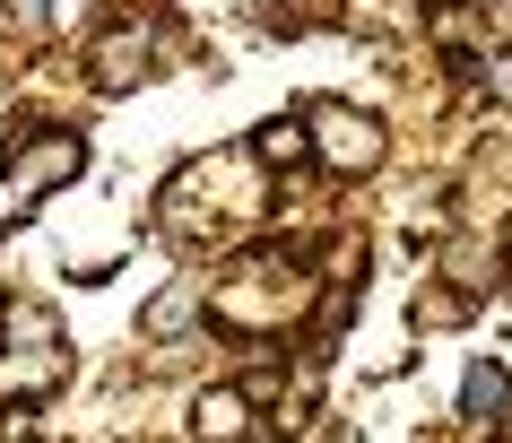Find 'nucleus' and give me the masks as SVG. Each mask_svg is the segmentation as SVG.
<instances>
[{
	"mask_svg": "<svg viewBox=\"0 0 512 443\" xmlns=\"http://www.w3.org/2000/svg\"><path fill=\"white\" fill-rule=\"evenodd\" d=\"M148 70H157V53H148V27H105L96 44H87V87H96V96H131Z\"/></svg>",
	"mask_w": 512,
	"mask_h": 443,
	"instance_id": "obj_3",
	"label": "nucleus"
},
{
	"mask_svg": "<svg viewBox=\"0 0 512 443\" xmlns=\"http://www.w3.org/2000/svg\"><path fill=\"white\" fill-rule=\"evenodd\" d=\"M200 313H209V287H200V278H174L157 305L139 313V331H148V339H183L191 322H200Z\"/></svg>",
	"mask_w": 512,
	"mask_h": 443,
	"instance_id": "obj_5",
	"label": "nucleus"
},
{
	"mask_svg": "<svg viewBox=\"0 0 512 443\" xmlns=\"http://www.w3.org/2000/svg\"><path fill=\"white\" fill-rule=\"evenodd\" d=\"M426 9H486V0H426Z\"/></svg>",
	"mask_w": 512,
	"mask_h": 443,
	"instance_id": "obj_10",
	"label": "nucleus"
},
{
	"mask_svg": "<svg viewBox=\"0 0 512 443\" xmlns=\"http://www.w3.org/2000/svg\"><path fill=\"white\" fill-rule=\"evenodd\" d=\"M504 400H512V374H504V365H469V374H460V417H469V426L504 417Z\"/></svg>",
	"mask_w": 512,
	"mask_h": 443,
	"instance_id": "obj_7",
	"label": "nucleus"
},
{
	"mask_svg": "<svg viewBox=\"0 0 512 443\" xmlns=\"http://www.w3.org/2000/svg\"><path fill=\"white\" fill-rule=\"evenodd\" d=\"M443 278H452L460 296H486V287H504V252H486V244H452V252H443Z\"/></svg>",
	"mask_w": 512,
	"mask_h": 443,
	"instance_id": "obj_8",
	"label": "nucleus"
},
{
	"mask_svg": "<svg viewBox=\"0 0 512 443\" xmlns=\"http://www.w3.org/2000/svg\"><path fill=\"white\" fill-rule=\"evenodd\" d=\"M252 157H261L270 174L304 166V157H313V131H304V113H278V122H261V131H252Z\"/></svg>",
	"mask_w": 512,
	"mask_h": 443,
	"instance_id": "obj_6",
	"label": "nucleus"
},
{
	"mask_svg": "<svg viewBox=\"0 0 512 443\" xmlns=\"http://www.w3.org/2000/svg\"><path fill=\"white\" fill-rule=\"evenodd\" d=\"M191 435H200V443H243V435H252V400H243V383L191 391Z\"/></svg>",
	"mask_w": 512,
	"mask_h": 443,
	"instance_id": "obj_4",
	"label": "nucleus"
},
{
	"mask_svg": "<svg viewBox=\"0 0 512 443\" xmlns=\"http://www.w3.org/2000/svg\"><path fill=\"white\" fill-rule=\"evenodd\" d=\"M504 252H512V226H504Z\"/></svg>",
	"mask_w": 512,
	"mask_h": 443,
	"instance_id": "obj_11",
	"label": "nucleus"
},
{
	"mask_svg": "<svg viewBox=\"0 0 512 443\" xmlns=\"http://www.w3.org/2000/svg\"><path fill=\"white\" fill-rule=\"evenodd\" d=\"M79 174H87V139L79 131H18V148H9V192L18 200H44L61 183H79Z\"/></svg>",
	"mask_w": 512,
	"mask_h": 443,
	"instance_id": "obj_2",
	"label": "nucleus"
},
{
	"mask_svg": "<svg viewBox=\"0 0 512 443\" xmlns=\"http://www.w3.org/2000/svg\"><path fill=\"white\" fill-rule=\"evenodd\" d=\"M304 131H313V157L330 174H374L391 157L382 113H365V105H304Z\"/></svg>",
	"mask_w": 512,
	"mask_h": 443,
	"instance_id": "obj_1",
	"label": "nucleus"
},
{
	"mask_svg": "<svg viewBox=\"0 0 512 443\" xmlns=\"http://www.w3.org/2000/svg\"><path fill=\"white\" fill-rule=\"evenodd\" d=\"M486 35H495L486 53H512V0H486Z\"/></svg>",
	"mask_w": 512,
	"mask_h": 443,
	"instance_id": "obj_9",
	"label": "nucleus"
}]
</instances>
